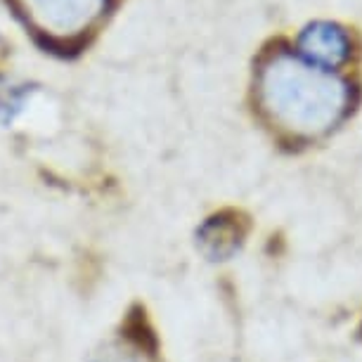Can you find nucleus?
Listing matches in <instances>:
<instances>
[{"label": "nucleus", "mask_w": 362, "mask_h": 362, "mask_svg": "<svg viewBox=\"0 0 362 362\" xmlns=\"http://www.w3.org/2000/svg\"><path fill=\"white\" fill-rule=\"evenodd\" d=\"M261 93L272 119L296 133H322L346 109V90L339 81L286 57L265 66Z\"/></svg>", "instance_id": "obj_1"}, {"label": "nucleus", "mask_w": 362, "mask_h": 362, "mask_svg": "<svg viewBox=\"0 0 362 362\" xmlns=\"http://www.w3.org/2000/svg\"><path fill=\"white\" fill-rule=\"evenodd\" d=\"M38 31L54 40H74L86 33L107 8V0H19Z\"/></svg>", "instance_id": "obj_2"}, {"label": "nucleus", "mask_w": 362, "mask_h": 362, "mask_svg": "<svg viewBox=\"0 0 362 362\" xmlns=\"http://www.w3.org/2000/svg\"><path fill=\"white\" fill-rule=\"evenodd\" d=\"M239 239H242V230L237 228L235 221H225V218H214L199 232L204 254L214 258V261H223V258L235 254Z\"/></svg>", "instance_id": "obj_3"}, {"label": "nucleus", "mask_w": 362, "mask_h": 362, "mask_svg": "<svg viewBox=\"0 0 362 362\" xmlns=\"http://www.w3.org/2000/svg\"><path fill=\"white\" fill-rule=\"evenodd\" d=\"M303 47L310 57L320 59L327 64H339L346 57V40L344 36H339L337 31L325 29V31H308L303 36Z\"/></svg>", "instance_id": "obj_4"}, {"label": "nucleus", "mask_w": 362, "mask_h": 362, "mask_svg": "<svg viewBox=\"0 0 362 362\" xmlns=\"http://www.w3.org/2000/svg\"><path fill=\"white\" fill-rule=\"evenodd\" d=\"M19 107H22V93H17L12 86H3L0 88V119H12Z\"/></svg>", "instance_id": "obj_5"}, {"label": "nucleus", "mask_w": 362, "mask_h": 362, "mask_svg": "<svg viewBox=\"0 0 362 362\" xmlns=\"http://www.w3.org/2000/svg\"><path fill=\"white\" fill-rule=\"evenodd\" d=\"M93 362H140V360L133 358L131 353H124V351H116V348H109V351L100 353Z\"/></svg>", "instance_id": "obj_6"}]
</instances>
